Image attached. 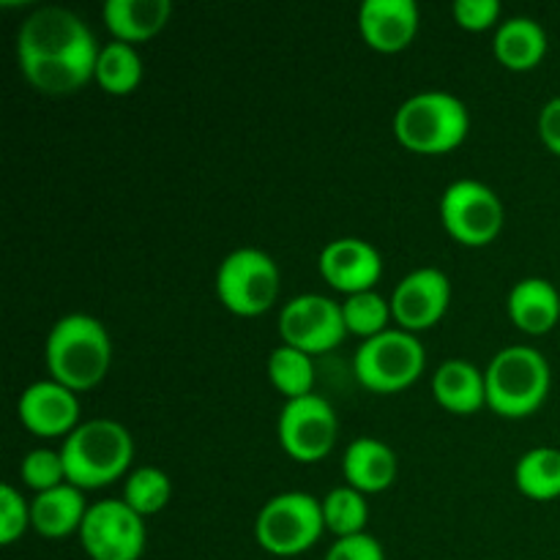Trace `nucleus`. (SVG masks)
Instances as JSON below:
<instances>
[{"instance_id":"obj_1","label":"nucleus","mask_w":560,"mask_h":560,"mask_svg":"<svg viewBox=\"0 0 560 560\" xmlns=\"http://www.w3.org/2000/svg\"><path fill=\"white\" fill-rule=\"evenodd\" d=\"M98 44L91 27L69 9H36L16 33V63L22 77L47 96L77 93L93 80Z\"/></svg>"},{"instance_id":"obj_2","label":"nucleus","mask_w":560,"mask_h":560,"mask_svg":"<svg viewBox=\"0 0 560 560\" xmlns=\"http://www.w3.org/2000/svg\"><path fill=\"white\" fill-rule=\"evenodd\" d=\"M44 361L52 381L77 394L91 392L113 366V339L102 320L85 312H71L49 328Z\"/></svg>"},{"instance_id":"obj_3","label":"nucleus","mask_w":560,"mask_h":560,"mask_svg":"<svg viewBox=\"0 0 560 560\" xmlns=\"http://www.w3.org/2000/svg\"><path fill=\"white\" fill-rule=\"evenodd\" d=\"M66 481L85 490H102L126 479L135 459V438L115 419H88L60 446Z\"/></svg>"},{"instance_id":"obj_4","label":"nucleus","mask_w":560,"mask_h":560,"mask_svg":"<svg viewBox=\"0 0 560 560\" xmlns=\"http://www.w3.org/2000/svg\"><path fill=\"white\" fill-rule=\"evenodd\" d=\"M487 408L501 419H528L550 397V361L528 345L498 350L485 370Z\"/></svg>"},{"instance_id":"obj_5","label":"nucleus","mask_w":560,"mask_h":560,"mask_svg":"<svg viewBox=\"0 0 560 560\" xmlns=\"http://www.w3.org/2000/svg\"><path fill=\"white\" fill-rule=\"evenodd\" d=\"M470 113L465 102L446 91H421L399 104L394 113V137L421 156H443L465 142Z\"/></svg>"},{"instance_id":"obj_6","label":"nucleus","mask_w":560,"mask_h":560,"mask_svg":"<svg viewBox=\"0 0 560 560\" xmlns=\"http://www.w3.org/2000/svg\"><path fill=\"white\" fill-rule=\"evenodd\" d=\"M326 534L323 503L310 492H279L255 517V541L277 558L304 556Z\"/></svg>"},{"instance_id":"obj_7","label":"nucleus","mask_w":560,"mask_h":560,"mask_svg":"<svg viewBox=\"0 0 560 560\" xmlns=\"http://www.w3.org/2000/svg\"><path fill=\"white\" fill-rule=\"evenodd\" d=\"M427 370V350L419 334L388 328L355 350V381L372 394H399L413 386Z\"/></svg>"},{"instance_id":"obj_8","label":"nucleus","mask_w":560,"mask_h":560,"mask_svg":"<svg viewBox=\"0 0 560 560\" xmlns=\"http://www.w3.org/2000/svg\"><path fill=\"white\" fill-rule=\"evenodd\" d=\"M282 273L268 252L255 246L233 249L217 268V295L235 317H260L277 304Z\"/></svg>"},{"instance_id":"obj_9","label":"nucleus","mask_w":560,"mask_h":560,"mask_svg":"<svg viewBox=\"0 0 560 560\" xmlns=\"http://www.w3.org/2000/svg\"><path fill=\"white\" fill-rule=\"evenodd\" d=\"M438 211H441L443 230L457 244L470 246V249L490 246L506 224V208L501 197L474 178H459L448 184Z\"/></svg>"},{"instance_id":"obj_10","label":"nucleus","mask_w":560,"mask_h":560,"mask_svg":"<svg viewBox=\"0 0 560 560\" xmlns=\"http://www.w3.org/2000/svg\"><path fill=\"white\" fill-rule=\"evenodd\" d=\"M277 438L284 454L295 463L315 465L326 459L339 438V421L331 402L320 394L288 399L279 410Z\"/></svg>"},{"instance_id":"obj_11","label":"nucleus","mask_w":560,"mask_h":560,"mask_svg":"<svg viewBox=\"0 0 560 560\" xmlns=\"http://www.w3.org/2000/svg\"><path fill=\"white\" fill-rule=\"evenodd\" d=\"M80 545L91 560H140L145 552V517L126 501L91 503L80 528Z\"/></svg>"},{"instance_id":"obj_12","label":"nucleus","mask_w":560,"mask_h":560,"mask_svg":"<svg viewBox=\"0 0 560 560\" xmlns=\"http://www.w3.org/2000/svg\"><path fill=\"white\" fill-rule=\"evenodd\" d=\"M279 337L282 345L304 350L312 359L339 348L348 337L342 304L320 293L295 295L279 312Z\"/></svg>"},{"instance_id":"obj_13","label":"nucleus","mask_w":560,"mask_h":560,"mask_svg":"<svg viewBox=\"0 0 560 560\" xmlns=\"http://www.w3.org/2000/svg\"><path fill=\"white\" fill-rule=\"evenodd\" d=\"M392 315L397 328L410 334L430 331L443 320L452 304V282L441 268H416L399 279L392 293Z\"/></svg>"},{"instance_id":"obj_14","label":"nucleus","mask_w":560,"mask_h":560,"mask_svg":"<svg viewBox=\"0 0 560 560\" xmlns=\"http://www.w3.org/2000/svg\"><path fill=\"white\" fill-rule=\"evenodd\" d=\"M16 416H20L22 427L36 438H63L66 441L82 424L77 392L52 377L31 383L20 394Z\"/></svg>"},{"instance_id":"obj_15","label":"nucleus","mask_w":560,"mask_h":560,"mask_svg":"<svg viewBox=\"0 0 560 560\" xmlns=\"http://www.w3.org/2000/svg\"><path fill=\"white\" fill-rule=\"evenodd\" d=\"M317 268H320V277L348 299V295L375 290L383 277V257L370 241L345 235L323 246Z\"/></svg>"},{"instance_id":"obj_16","label":"nucleus","mask_w":560,"mask_h":560,"mask_svg":"<svg viewBox=\"0 0 560 560\" xmlns=\"http://www.w3.org/2000/svg\"><path fill=\"white\" fill-rule=\"evenodd\" d=\"M421 14L413 0H364L359 9V31L370 49L397 55L419 36Z\"/></svg>"},{"instance_id":"obj_17","label":"nucleus","mask_w":560,"mask_h":560,"mask_svg":"<svg viewBox=\"0 0 560 560\" xmlns=\"http://www.w3.org/2000/svg\"><path fill=\"white\" fill-rule=\"evenodd\" d=\"M397 452L377 438H355L342 457L345 485L364 495L386 492L397 481Z\"/></svg>"},{"instance_id":"obj_18","label":"nucleus","mask_w":560,"mask_h":560,"mask_svg":"<svg viewBox=\"0 0 560 560\" xmlns=\"http://www.w3.org/2000/svg\"><path fill=\"white\" fill-rule=\"evenodd\" d=\"M509 317L528 337H545L560 320V293L550 279L525 277L509 290Z\"/></svg>"},{"instance_id":"obj_19","label":"nucleus","mask_w":560,"mask_h":560,"mask_svg":"<svg viewBox=\"0 0 560 560\" xmlns=\"http://www.w3.org/2000/svg\"><path fill=\"white\" fill-rule=\"evenodd\" d=\"M173 3L170 0H107L102 5V22L113 42L142 44L167 27Z\"/></svg>"},{"instance_id":"obj_20","label":"nucleus","mask_w":560,"mask_h":560,"mask_svg":"<svg viewBox=\"0 0 560 560\" xmlns=\"http://www.w3.org/2000/svg\"><path fill=\"white\" fill-rule=\"evenodd\" d=\"M432 397L454 416H474L487 408L485 372L463 359H448L432 375Z\"/></svg>"},{"instance_id":"obj_21","label":"nucleus","mask_w":560,"mask_h":560,"mask_svg":"<svg viewBox=\"0 0 560 560\" xmlns=\"http://www.w3.org/2000/svg\"><path fill=\"white\" fill-rule=\"evenodd\" d=\"M85 492L74 485H60L55 490L38 492L31 501V528L44 539H66L80 534L88 514Z\"/></svg>"},{"instance_id":"obj_22","label":"nucleus","mask_w":560,"mask_h":560,"mask_svg":"<svg viewBox=\"0 0 560 560\" xmlns=\"http://www.w3.org/2000/svg\"><path fill=\"white\" fill-rule=\"evenodd\" d=\"M547 33L530 16H509L498 25L492 55L509 71H534L547 55Z\"/></svg>"},{"instance_id":"obj_23","label":"nucleus","mask_w":560,"mask_h":560,"mask_svg":"<svg viewBox=\"0 0 560 560\" xmlns=\"http://www.w3.org/2000/svg\"><path fill=\"white\" fill-rule=\"evenodd\" d=\"M514 485L530 501L560 498V448L539 446L525 452L514 465Z\"/></svg>"},{"instance_id":"obj_24","label":"nucleus","mask_w":560,"mask_h":560,"mask_svg":"<svg viewBox=\"0 0 560 560\" xmlns=\"http://www.w3.org/2000/svg\"><path fill=\"white\" fill-rule=\"evenodd\" d=\"M93 82L109 96H129L142 82V58L131 44L109 42L98 49Z\"/></svg>"},{"instance_id":"obj_25","label":"nucleus","mask_w":560,"mask_h":560,"mask_svg":"<svg viewBox=\"0 0 560 560\" xmlns=\"http://www.w3.org/2000/svg\"><path fill=\"white\" fill-rule=\"evenodd\" d=\"M268 381L279 394L288 399L315 394V361L304 350H295L290 345H279L268 355Z\"/></svg>"},{"instance_id":"obj_26","label":"nucleus","mask_w":560,"mask_h":560,"mask_svg":"<svg viewBox=\"0 0 560 560\" xmlns=\"http://www.w3.org/2000/svg\"><path fill=\"white\" fill-rule=\"evenodd\" d=\"M320 503H323V520H326L328 534H334L337 539L366 534V523H370V503H366L364 492L342 485V487H334Z\"/></svg>"},{"instance_id":"obj_27","label":"nucleus","mask_w":560,"mask_h":560,"mask_svg":"<svg viewBox=\"0 0 560 560\" xmlns=\"http://www.w3.org/2000/svg\"><path fill=\"white\" fill-rule=\"evenodd\" d=\"M120 501H126V506L135 509L140 517H151V514L164 512L167 503L173 501V481L162 468L142 465L126 476Z\"/></svg>"},{"instance_id":"obj_28","label":"nucleus","mask_w":560,"mask_h":560,"mask_svg":"<svg viewBox=\"0 0 560 560\" xmlns=\"http://www.w3.org/2000/svg\"><path fill=\"white\" fill-rule=\"evenodd\" d=\"M342 317L348 334L361 337L366 342V339L377 337V334L392 328V301H386L381 293H375V290L348 295V299L342 301Z\"/></svg>"},{"instance_id":"obj_29","label":"nucleus","mask_w":560,"mask_h":560,"mask_svg":"<svg viewBox=\"0 0 560 560\" xmlns=\"http://www.w3.org/2000/svg\"><path fill=\"white\" fill-rule=\"evenodd\" d=\"M20 474L25 487H31L33 492H47L55 490L60 485H69L66 481V465L60 452H52V448H33V452L25 454L20 465Z\"/></svg>"},{"instance_id":"obj_30","label":"nucleus","mask_w":560,"mask_h":560,"mask_svg":"<svg viewBox=\"0 0 560 560\" xmlns=\"http://www.w3.org/2000/svg\"><path fill=\"white\" fill-rule=\"evenodd\" d=\"M31 528V503L14 485H0V545H14Z\"/></svg>"},{"instance_id":"obj_31","label":"nucleus","mask_w":560,"mask_h":560,"mask_svg":"<svg viewBox=\"0 0 560 560\" xmlns=\"http://www.w3.org/2000/svg\"><path fill=\"white\" fill-rule=\"evenodd\" d=\"M454 22L468 33L490 31L501 25V3L498 0H457L452 5Z\"/></svg>"},{"instance_id":"obj_32","label":"nucleus","mask_w":560,"mask_h":560,"mask_svg":"<svg viewBox=\"0 0 560 560\" xmlns=\"http://www.w3.org/2000/svg\"><path fill=\"white\" fill-rule=\"evenodd\" d=\"M326 560H386L383 545L370 534L345 536L328 547Z\"/></svg>"},{"instance_id":"obj_33","label":"nucleus","mask_w":560,"mask_h":560,"mask_svg":"<svg viewBox=\"0 0 560 560\" xmlns=\"http://www.w3.org/2000/svg\"><path fill=\"white\" fill-rule=\"evenodd\" d=\"M536 129H539V140L545 142L547 151L560 159V96L550 98V102L541 107Z\"/></svg>"}]
</instances>
